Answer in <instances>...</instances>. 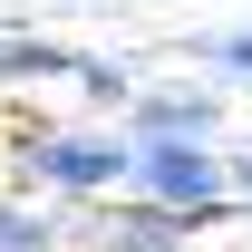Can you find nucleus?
<instances>
[{
    "instance_id": "obj_2",
    "label": "nucleus",
    "mask_w": 252,
    "mask_h": 252,
    "mask_svg": "<svg viewBox=\"0 0 252 252\" xmlns=\"http://www.w3.org/2000/svg\"><path fill=\"white\" fill-rule=\"evenodd\" d=\"M39 185H68V194H107L136 175V136H68V126H30V146H20Z\"/></svg>"
},
{
    "instance_id": "obj_8",
    "label": "nucleus",
    "mask_w": 252,
    "mask_h": 252,
    "mask_svg": "<svg viewBox=\"0 0 252 252\" xmlns=\"http://www.w3.org/2000/svg\"><path fill=\"white\" fill-rule=\"evenodd\" d=\"M233 194H252V156H243V165H233Z\"/></svg>"
},
{
    "instance_id": "obj_4",
    "label": "nucleus",
    "mask_w": 252,
    "mask_h": 252,
    "mask_svg": "<svg viewBox=\"0 0 252 252\" xmlns=\"http://www.w3.org/2000/svg\"><path fill=\"white\" fill-rule=\"evenodd\" d=\"M78 49H59V39H30V30H0V78H78Z\"/></svg>"
},
{
    "instance_id": "obj_5",
    "label": "nucleus",
    "mask_w": 252,
    "mask_h": 252,
    "mask_svg": "<svg viewBox=\"0 0 252 252\" xmlns=\"http://www.w3.org/2000/svg\"><path fill=\"white\" fill-rule=\"evenodd\" d=\"M185 233H204V223H194V214H165V204H146V214L126 223V233H117L107 252H175Z\"/></svg>"
},
{
    "instance_id": "obj_7",
    "label": "nucleus",
    "mask_w": 252,
    "mask_h": 252,
    "mask_svg": "<svg viewBox=\"0 0 252 252\" xmlns=\"http://www.w3.org/2000/svg\"><path fill=\"white\" fill-rule=\"evenodd\" d=\"M204 59H214L223 78H252V30H233V39H214V49H204Z\"/></svg>"
},
{
    "instance_id": "obj_6",
    "label": "nucleus",
    "mask_w": 252,
    "mask_h": 252,
    "mask_svg": "<svg viewBox=\"0 0 252 252\" xmlns=\"http://www.w3.org/2000/svg\"><path fill=\"white\" fill-rule=\"evenodd\" d=\"M0 252H49V214H20V204H0Z\"/></svg>"
},
{
    "instance_id": "obj_1",
    "label": "nucleus",
    "mask_w": 252,
    "mask_h": 252,
    "mask_svg": "<svg viewBox=\"0 0 252 252\" xmlns=\"http://www.w3.org/2000/svg\"><path fill=\"white\" fill-rule=\"evenodd\" d=\"M136 185H146V204H165V214L223 223L233 165H223L214 146H204V136H136Z\"/></svg>"
},
{
    "instance_id": "obj_3",
    "label": "nucleus",
    "mask_w": 252,
    "mask_h": 252,
    "mask_svg": "<svg viewBox=\"0 0 252 252\" xmlns=\"http://www.w3.org/2000/svg\"><path fill=\"white\" fill-rule=\"evenodd\" d=\"M214 97L204 88H136L126 97V126H136V136H214Z\"/></svg>"
}]
</instances>
